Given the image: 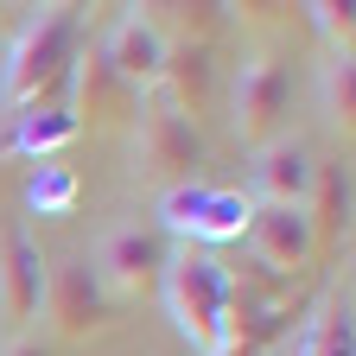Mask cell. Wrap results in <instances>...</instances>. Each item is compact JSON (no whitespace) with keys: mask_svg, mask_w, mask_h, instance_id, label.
Wrapping results in <instances>:
<instances>
[{"mask_svg":"<svg viewBox=\"0 0 356 356\" xmlns=\"http://www.w3.org/2000/svg\"><path fill=\"white\" fill-rule=\"evenodd\" d=\"M44 318H51L58 337H89V331H108L115 325V299L96 280L89 254H64V261H44Z\"/></svg>","mask_w":356,"mask_h":356,"instance_id":"cell-6","label":"cell"},{"mask_svg":"<svg viewBox=\"0 0 356 356\" xmlns=\"http://www.w3.org/2000/svg\"><path fill=\"white\" fill-rule=\"evenodd\" d=\"M26 204H32L38 216H64V210L76 204V178H70L64 165H38L32 185H26Z\"/></svg>","mask_w":356,"mask_h":356,"instance_id":"cell-15","label":"cell"},{"mask_svg":"<svg viewBox=\"0 0 356 356\" xmlns=\"http://www.w3.org/2000/svg\"><path fill=\"white\" fill-rule=\"evenodd\" d=\"M76 64V7H38L13 44H7V64H0V96L7 108H38L44 89H58Z\"/></svg>","mask_w":356,"mask_h":356,"instance_id":"cell-2","label":"cell"},{"mask_svg":"<svg viewBox=\"0 0 356 356\" xmlns=\"http://www.w3.org/2000/svg\"><path fill=\"white\" fill-rule=\"evenodd\" d=\"M312 19H318V32L331 38V51H350V7H331V0H318V7H305Z\"/></svg>","mask_w":356,"mask_h":356,"instance_id":"cell-16","label":"cell"},{"mask_svg":"<svg viewBox=\"0 0 356 356\" xmlns=\"http://www.w3.org/2000/svg\"><path fill=\"white\" fill-rule=\"evenodd\" d=\"M204 356H261V350H254V337H248V331H242V325L229 318V331H222V343H216V350H204Z\"/></svg>","mask_w":356,"mask_h":356,"instance_id":"cell-18","label":"cell"},{"mask_svg":"<svg viewBox=\"0 0 356 356\" xmlns=\"http://www.w3.org/2000/svg\"><path fill=\"white\" fill-rule=\"evenodd\" d=\"M96 51H102V64L127 83V96H153L159 76H165L172 38H165V26H159L147 7H121L115 26H108V38L96 44Z\"/></svg>","mask_w":356,"mask_h":356,"instance_id":"cell-9","label":"cell"},{"mask_svg":"<svg viewBox=\"0 0 356 356\" xmlns=\"http://www.w3.org/2000/svg\"><path fill=\"white\" fill-rule=\"evenodd\" d=\"M318 83H325V115H331V127L350 134L356 127V58L350 51H331L318 64Z\"/></svg>","mask_w":356,"mask_h":356,"instance_id":"cell-13","label":"cell"},{"mask_svg":"<svg viewBox=\"0 0 356 356\" xmlns=\"http://www.w3.org/2000/svg\"><path fill=\"white\" fill-rule=\"evenodd\" d=\"M159 299L172 312L178 337H185L197 356L222 343L229 312H236V286H229V274H222V261L210 248H172L165 274H159Z\"/></svg>","mask_w":356,"mask_h":356,"instance_id":"cell-1","label":"cell"},{"mask_svg":"<svg viewBox=\"0 0 356 356\" xmlns=\"http://www.w3.org/2000/svg\"><path fill=\"white\" fill-rule=\"evenodd\" d=\"M242 236H248L254 261L274 267V274H299V267L318 254V222H312V210H286V204H254Z\"/></svg>","mask_w":356,"mask_h":356,"instance_id":"cell-11","label":"cell"},{"mask_svg":"<svg viewBox=\"0 0 356 356\" xmlns=\"http://www.w3.org/2000/svg\"><path fill=\"white\" fill-rule=\"evenodd\" d=\"M274 356H299V350H293V343H280V350H274Z\"/></svg>","mask_w":356,"mask_h":356,"instance_id":"cell-19","label":"cell"},{"mask_svg":"<svg viewBox=\"0 0 356 356\" xmlns=\"http://www.w3.org/2000/svg\"><path fill=\"white\" fill-rule=\"evenodd\" d=\"M70 134H76V121L64 115V108H19V127H13V140L26 147V153H58L64 140H70Z\"/></svg>","mask_w":356,"mask_h":356,"instance_id":"cell-14","label":"cell"},{"mask_svg":"<svg viewBox=\"0 0 356 356\" xmlns=\"http://www.w3.org/2000/svg\"><path fill=\"white\" fill-rule=\"evenodd\" d=\"M0 356H51V337H38V331H13L7 343H0Z\"/></svg>","mask_w":356,"mask_h":356,"instance_id":"cell-17","label":"cell"},{"mask_svg":"<svg viewBox=\"0 0 356 356\" xmlns=\"http://www.w3.org/2000/svg\"><path fill=\"white\" fill-rule=\"evenodd\" d=\"M299 356H356V331H350V293L331 286L318 305H312V318L293 343Z\"/></svg>","mask_w":356,"mask_h":356,"instance_id":"cell-12","label":"cell"},{"mask_svg":"<svg viewBox=\"0 0 356 356\" xmlns=\"http://www.w3.org/2000/svg\"><path fill=\"white\" fill-rule=\"evenodd\" d=\"M44 305V254H38V236L26 229L19 216L0 222V318L13 331H26Z\"/></svg>","mask_w":356,"mask_h":356,"instance_id":"cell-10","label":"cell"},{"mask_svg":"<svg viewBox=\"0 0 356 356\" xmlns=\"http://www.w3.org/2000/svg\"><path fill=\"white\" fill-rule=\"evenodd\" d=\"M165 229H153V222H115V229H102L96 254H89V267H96V280L108 286V299L121 293H140V286H159L165 274Z\"/></svg>","mask_w":356,"mask_h":356,"instance_id":"cell-7","label":"cell"},{"mask_svg":"<svg viewBox=\"0 0 356 356\" xmlns=\"http://www.w3.org/2000/svg\"><path fill=\"white\" fill-rule=\"evenodd\" d=\"M248 191L236 185H210V178H191V185H172L159 191V216L165 229L185 236V248H204V242H229L248 229Z\"/></svg>","mask_w":356,"mask_h":356,"instance_id":"cell-5","label":"cell"},{"mask_svg":"<svg viewBox=\"0 0 356 356\" xmlns=\"http://www.w3.org/2000/svg\"><path fill=\"white\" fill-rule=\"evenodd\" d=\"M318 153L305 134H274L267 147H254V172H248V204H286V210H312L318 191Z\"/></svg>","mask_w":356,"mask_h":356,"instance_id":"cell-8","label":"cell"},{"mask_svg":"<svg viewBox=\"0 0 356 356\" xmlns=\"http://www.w3.org/2000/svg\"><path fill=\"white\" fill-rule=\"evenodd\" d=\"M286 108H293V58H280L274 44H248L229 83L236 134L248 147H267L274 134H286Z\"/></svg>","mask_w":356,"mask_h":356,"instance_id":"cell-3","label":"cell"},{"mask_svg":"<svg viewBox=\"0 0 356 356\" xmlns=\"http://www.w3.org/2000/svg\"><path fill=\"white\" fill-rule=\"evenodd\" d=\"M204 165V134L191 115H178L159 89L140 102V115H134V172L159 178V185H191Z\"/></svg>","mask_w":356,"mask_h":356,"instance_id":"cell-4","label":"cell"}]
</instances>
